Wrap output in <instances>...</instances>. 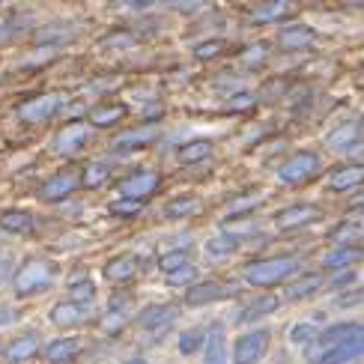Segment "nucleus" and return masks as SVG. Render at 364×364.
Instances as JSON below:
<instances>
[{
	"label": "nucleus",
	"mask_w": 364,
	"mask_h": 364,
	"mask_svg": "<svg viewBox=\"0 0 364 364\" xmlns=\"http://www.w3.org/2000/svg\"><path fill=\"white\" fill-rule=\"evenodd\" d=\"M0 227H4L6 233H30L36 227V218L30 215L27 209H6V212H0Z\"/></svg>",
	"instance_id": "obj_26"
},
{
	"label": "nucleus",
	"mask_w": 364,
	"mask_h": 364,
	"mask_svg": "<svg viewBox=\"0 0 364 364\" xmlns=\"http://www.w3.org/2000/svg\"><path fill=\"white\" fill-rule=\"evenodd\" d=\"M134 272H138V260H134L132 254H119V257H111V260L105 263L102 275L114 284H123V281L134 278Z\"/></svg>",
	"instance_id": "obj_23"
},
{
	"label": "nucleus",
	"mask_w": 364,
	"mask_h": 364,
	"mask_svg": "<svg viewBox=\"0 0 364 364\" xmlns=\"http://www.w3.org/2000/svg\"><path fill=\"white\" fill-rule=\"evenodd\" d=\"M9 323H15V311L6 308V305H0V326H9Z\"/></svg>",
	"instance_id": "obj_46"
},
{
	"label": "nucleus",
	"mask_w": 364,
	"mask_h": 364,
	"mask_svg": "<svg viewBox=\"0 0 364 364\" xmlns=\"http://www.w3.org/2000/svg\"><path fill=\"white\" fill-rule=\"evenodd\" d=\"M361 260H364V248L361 245H338V248H331L323 257V269H328V272L346 269V272H350V266H355Z\"/></svg>",
	"instance_id": "obj_19"
},
{
	"label": "nucleus",
	"mask_w": 364,
	"mask_h": 364,
	"mask_svg": "<svg viewBox=\"0 0 364 364\" xmlns=\"http://www.w3.org/2000/svg\"><path fill=\"white\" fill-rule=\"evenodd\" d=\"M281 308V299L275 296V293H266V296H260V299H254V301H248L245 308L239 311V316H236V323L242 326V323H257V320H263V316H269V314H275Z\"/></svg>",
	"instance_id": "obj_20"
},
{
	"label": "nucleus",
	"mask_w": 364,
	"mask_h": 364,
	"mask_svg": "<svg viewBox=\"0 0 364 364\" xmlns=\"http://www.w3.org/2000/svg\"><path fill=\"white\" fill-rule=\"evenodd\" d=\"M179 316V308L171 305V301H156V305H146L138 316H134V323H138L144 331H153V335H159V331L171 328L176 323Z\"/></svg>",
	"instance_id": "obj_9"
},
{
	"label": "nucleus",
	"mask_w": 364,
	"mask_h": 364,
	"mask_svg": "<svg viewBox=\"0 0 364 364\" xmlns=\"http://www.w3.org/2000/svg\"><path fill=\"white\" fill-rule=\"evenodd\" d=\"M323 218V209L314 206V203H293V206H284L281 212H275V227L284 233L290 230H301V227H311L314 221Z\"/></svg>",
	"instance_id": "obj_8"
},
{
	"label": "nucleus",
	"mask_w": 364,
	"mask_h": 364,
	"mask_svg": "<svg viewBox=\"0 0 364 364\" xmlns=\"http://www.w3.org/2000/svg\"><path fill=\"white\" fill-rule=\"evenodd\" d=\"M269 60V42H254L242 51V63L245 66H263Z\"/></svg>",
	"instance_id": "obj_38"
},
{
	"label": "nucleus",
	"mask_w": 364,
	"mask_h": 364,
	"mask_svg": "<svg viewBox=\"0 0 364 364\" xmlns=\"http://www.w3.org/2000/svg\"><path fill=\"white\" fill-rule=\"evenodd\" d=\"M48 320L57 326V328H78L87 323V311L81 305H75V301H57V305L48 311Z\"/></svg>",
	"instance_id": "obj_17"
},
{
	"label": "nucleus",
	"mask_w": 364,
	"mask_h": 364,
	"mask_svg": "<svg viewBox=\"0 0 364 364\" xmlns=\"http://www.w3.org/2000/svg\"><path fill=\"white\" fill-rule=\"evenodd\" d=\"M358 186H364V164H343V168H338L328 176L331 191H350Z\"/></svg>",
	"instance_id": "obj_22"
},
{
	"label": "nucleus",
	"mask_w": 364,
	"mask_h": 364,
	"mask_svg": "<svg viewBox=\"0 0 364 364\" xmlns=\"http://www.w3.org/2000/svg\"><path fill=\"white\" fill-rule=\"evenodd\" d=\"M316 338H320V331H316L314 323H296L290 328V343H299V346H311Z\"/></svg>",
	"instance_id": "obj_37"
},
{
	"label": "nucleus",
	"mask_w": 364,
	"mask_h": 364,
	"mask_svg": "<svg viewBox=\"0 0 364 364\" xmlns=\"http://www.w3.org/2000/svg\"><path fill=\"white\" fill-rule=\"evenodd\" d=\"M159 126L156 123H144V126H134V129H126L123 134H117L111 149L114 153H138V149H146L149 144L159 141Z\"/></svg>",
	"instance_id": "obj_10"
},
{
	"label": "nucleus",
	"mask_w": 364,
	"mask_h": 364,
	"mask_svg": "<svg viewBox=\"0 0 364 364\" xmlns=\"http://www.w3.org/2000/svg\"><path fill=\"white\" fill-rule=\"evenodd\" d=\"M212 156V141H191V144H186L176 153V159L182 161V164H197V161H206Z\"/></svg>",
	"instance_id": "obj_33"
},
{
	"label": "nucleus",
	"mask_w": 364,
	"mask_h": 364,
	"mask_svg": "<svg viewBox=\"0 0 364 364\" xmlns=\"http://www.w3.org/2000/svg\"><path fill=\"white\" fill-rule=\"evenodd\" d=\"M350 206H353V209H361V206H364V194H361V197H358V200H353V203H350Z\"/></svg>",
	"instance_id": "obj_48"
},
{
	"label": "nucleus",
	"mask_w": 364,
	"mask_h": 364,
	"mask_svg": "<svg viewBox=\"0 0 364 364\" xmlns=\"http://www.w3.org/2000/svg\"><path fill=\"white\" fill-rule=\"evenodd\" d=\"M316 39V30L308 24H287L278 30V45L287 51H301V48H311Z\"/></svg>",
	"instance_id": "obj_14"
},
{
	"label": "nucleus",
	"mask_w": 364,
	"mask_h": 364,
	"mask_svg": "<svg viewBox=\"0 0 364 364\" xmlns=\"http://www.w3.org/2000/svg\"><path fill=\"white\" fill-rule=\"evenodd\" d=\"M126 364H146V361H144V358H141V355H138V358H129V361H126Z\"/></svg>",
	"instance_id": "obj_49"
},
{
	"label": "nucleus",
	"mask_w": 364,
	"mask_h": 364,
	"mask_svg": "<svg viewBox=\"0 0 364 364\" xmlns=\"http://www.w3.org/2000/svg\"><path fill=\"white\" fill-rule=\"evenodd\" d=\"M159 188H161V173L159 171H149V168L134 171V173H129V176H123V179L117 182V194L123 197V200L141 203V206H144L146 197H153Z\"/></svg>",
	"instance_id": "obj_6"
},
{
	"label": "nucleus",
	"mask_w": 364,
	"mask_h": 364,
	"mask_svg": "<svg viewBox=\"0 0 364 364\" xmlns=\"http://www.w3.org/2000/svg\"><path fill=\"white\" fill-rule=\"evenodd\" d=\"M0 260H4V254H0Z\"/></svg>",
	"instance_id": "obj_51"
},
{
	"label": "nucleus",
	"mask_w": 364,
	"mask_h": 364,
	"mask_svg": "<svg viewBox=\"0 0 364 364\" xmlns=\"http://www.w3.org/2000/svg\"><path fill=\"white\" fill-rule=\"evenodd\" d=\"M126 117V108L123 105H96V108H90L87 114V126H96V129H111L117 126L119 119Z\"/></svg>",
	"instance_id": "obj_24"
},
{
	"label": "nucleus",
	"mask_w": 364,
	"mask_h": 364,
	"mask_svg": "<svg viewBox=\"0 0 364 364\" xmlns=\"http://www.w3.org/2000/svg\"><path fill=\"white\" fill-rule=\"evenodd\" d=\"M36 353H39V338L36 335H21V338L9 341V346L4 350V358H6V364H24Z\"/></svg>",
	"instance_id": "obj_21"
},
{
	"label": "nucleus",
	"mask_w": 364,
	"mask_h": 364,
	"mask_svg": "<svg viewBox=\"0 0 364 364\" xmlns=\"http://www.w3.org/2000/svg\"><path fill=\"white\" fill-rule=\"evenodd\" d=\"M197 209H200V200H197L194 194H182V197H173V200L164 206V218L168 221H182V218L194 215Z\"/></svg>",
	"instance_id": "obj_29"
},
{
	"label": "nucleus",
	"mask_w": 364,
	"mask_h": 364,
	"mask_svg": "<svg viewBox=\"0 0 364 364\" xmlns=\"http://www.w3.org/2000/svg\"><path fill=\"white\" fill-rule=\"evenodd\" d=\"M227 296H233V287L230 284H221V281H197L188 287L186 293V305L188 308H203L212 305V301H221Z\"/></svg>",
	"instance_id": "obj_13"
},
{
	"label": "nucleus",
	"mask_w": 364,
	"mask_h": 364,
	"mask_svg": "<svg viewBox=\"0 0 364 364\" xmlns=\"http://www.w3.org/2000/svg\"><path fill=\"white\" fill-rule=\"evenodd\" d=\"M78 186H81L78 173H75V171H60L51 179L42 182L36 197H39V200H45V203H60V200H66V197H72V191Z\"/></svg>",
	"instance_id": "obj_11"
},
{
	"label": "nucleus",
	"mask_w": 364,
	"mask_h": 364,
	"mask_svg": "<svg viewBox=\"0 0 364 364\" xmlns=\"http://www.w3.org/2000/svg\"><path fill=\"white\" fill-rule=\"evenodd\" d=\"M257 233V221H251V218H224V224H221V236H227V239H233V242H239V239H245V236H254Z\"/></svg>",
	"instance_id": "obj_30"
},
{
	"label": "nucleus",
	"mask_w": 364,
	"mask_h": 364,
	"mask_svg": "<svg viewBox=\"0 0 364 364\" xmlns=\"http://www.w3.org/2000/svg\"><path fill=\"white\" fill-rule=\"evenodd\" d=\"M353 144H358V126L355 123H343L338 129H331L323 138V146L335 149V153H343V149H350Z\"/></svg>",
	"instance_id": "obj_25"
},
{
	"label": "nucleus",
	"mask_w": 364,
	"mask_h": 364,
	"mask_svg": "<svg viewBox=\"0 0 364 364\" xmlns=\"http://www.w3.org/2000/svg\"><path fill=\"white\" fill-rule=\"evenodd\" d=\"M290 12H293V4H290V0H272V4L254 6L251 18H254L257 24H269V21H281V18H287Z\"/></svg>",
	"instance_id": "obj_27"
},
{
	"label": "nucleus",
	"mask_w": 364,
	"mask_h": 364,
	"mask_svg": "<svg viewBox=\"0 0 364 364\" xmlns=\"http://www.w3.org/2000/svg\"><path fill=\"white\" fill-rule=\"evenodd\" d=\"M203 338H206V331H200V328H188V331H182L179 341H176L179 353H182V355H194V353L203 346Z\"/></svg>",
	"instance_id": "obj_36"
},
{
	"label": "nucleus",
	"mask_w": 364,
	"mask_h": 364,
	"mask_svg": "<svg viewBox=\"0 0 364 364\" xmlns=\"http://www.w3.org/2000/svg\"><path fill=\"white\" fill-rule=\"evenodd\" d=\"M63 105H66V93H42L18 105V119L27 126H45L63 111Z\"/></svg>",
	"instance_id": "obj_5"
},
{
	"label": "nucleus",
	"mask_w": 364,
	"mask_h": 364,
	"mask_svg": "<svg viewBox=\"0 0 364 364\" xmlns=\"http://www.w3.org/2000/svg\"><path fill=\"white\" fill-rule=\"evenodd\" d=\"M45 361L48 364H72L81 355V341L78 338H57L42 350Z\"/></svg>",
	"instance_id": "obj_18"
},
{
	"label": "nucleus",
	"mask_w": 364,
	"mask_h": 364,
	"mask_svg": "<svg viewBox=\"0 0 364 364\" xmlns=\"http://www.w3.org/2000/svg\"><path fill=\"white\" fill-rule=\"evenodd\" d=\"M236 248H239V242L227 239V236H212V239L206 242V254L212 257V260H224V257L236 254Z\"/></svg>",
	"instance_id": "obj_35"
},
{
	"label": "nucleus",
	"mask_w": 364,
	"mask_h": 364,
	"mask_svg": "<svg viewBox=\"0 0 364 364\" xmlns=\"http://www.w3.org/2000/svg\"><path fill=\"white\" fill-rule=\"evenodd\" d=\"M299 269V260L290 254H278V257H263V260H254L245 266V284L251 287H278L281 281H287Z\"/></svg>",
	"instance_id": "obj_3"
},
{
	"label": "nucleus",
	"mask_w": 364,
	"mask_h": 364,
	"mask_svg": "<svg viewBox=\"0 0 364 364\" xmlns=\"http://www.w3.org/2000/svg\"><path fill=\"white\" fill-rule=\"evenodd\" d=\"M4 278H6V257L0 260V281H4Z\"/></svg>",
	"instance_id": "obj_47"
},
{
	"label": "nucleus",
	"mask_w": 364,
	"mask_h": 364,
	"mask_svg": "<svg viewBox=\"0 0 364 364\" xmlns=\"http://www.w3.org/2000/svg\"><path fill=\"white\" fill-rule=\"evenodd\" d=\"M108 173H111V168H108L105 161H90L87 168L78 173V179H81L84 188H99V186H105V182H108Z\"/></svg>",
	"instance_id": "obj_31"
},
{
	"label": "nucleus",
	"mask_w": 364,
	"mask_h": 364,
	"mask_svg": "<svg viewBox=\"0 0 364 364\" xmlns=\"http://www.w3.org/2000/svg\"><path fill=\"white\" fill-rule=\"evenodd\" d=\"M230 102H233V105H230V111H242V108L248 111V108H254V102H257V99H254L251 93H239V96H233Z\"/></svg>",
	"instance_id": "obj_43"
},
{
	"label": "nucleus",
	"mask_w": 364,
	"mask_h": 364,
	"mask_svg": "<svg viewBox=\"0 0 364 364\" xmlns=\"http://www.w3.org/2000/svg\"><path fill=\"white\" fill-rule=\"evenodd\" d=\"M320 171H323V159L316 153H311V149H299V153H293L278 168V182L281 186H293L296 188V186L311 182Z\"/></svg>",
	"instance_id": "obj_4"
},
{
	"label": "nucleus",
	"mask_w": 364,
	"mask_h": 364,
	"mask_svg": "<svg viewBox=\"0 0 364 364\" xmlns=\"http://www.w3.org/2000/svg\"><path fill=\"white\" fill-rule=\"evenodd\" d=\"M224 51V42L221 39H206V42H197L194 45V57L197 60H212Z\"/></svg>",
	"instance_id": "obj_41"
},
{
	"label": "nucleus",
	"mask_w": 364,
	"mask_h": 364,
	"mask_svg": "<svg viewBox=\"0 0 364 364\" xmlns=\"http://www.w3.org/2000/svg\"><path fill=\"white\" fill-rule=\"evenodd\" d=\"M69 293H72V301L75 305H90V301L96 299V284L93 278L87 275V272H78V275H72L69 278Z\"/></svg>",
	"instance_id": "obj_28"
},
{
	"label": "nucleus",
	"mask_w": 364,
	"mask_h": 364,
	"mask_svg": "<svg viewBox=\"0 0 364 364\" xmlns=\"http://www.w3.org/2000/svg\"><path fill=\"white\" fill-rule=\"evenodd\" d=\"M108 212H111V215H117V218H134V215L141 212V203H132V200H123V197H117V200H111Z\"/></svg>",
	"instance_id": "obj_40"
},
{
	"label": "nucleus",
	"mask_w": 364,
	"mask_h": 364,
	"mask_svg": "<svg viewBox=\"0 0 364 364\" xmlns=\"http://www.w3.org/2000/svg\"><path fill=\"white\" fill-rule=\"evenodd\" d=\"M269 341H272L269 328H254V331L239 335L236 343H233V364H257L266 355Z\"/></svg>",
	"instance_id": "obj_7"
},
{
	"label": "nucleus",
	"mask_w": 364,
	"mask_h": 364,
	"mask_svg": "<svg viewBox=\"0 0 364 364\" xmlns=\"http://www.w3.org/2000/svg\"><path fill=\"white\" fill-rule=\"evenodd\" d=\"M358 129H361V132H364V117H361V126H358Z\"/></svg>",
	"instance_id": "obj_50"
},
{
	"label": "nucleus",
	"mask_w": 364,
	"mask_h": 364,
	"mask_svg": "<svg viewBox=\"0 0 364 364\" xmlns=\"http://www.w3.org/2000/svg\"><path fill=\"white\" fill-rule=\"evenodd\" d=\"M323 284H326V278L320 272H301V275H296L287 284V301H305L316 290H323Z\"/></svg>",
	"instance_id": "obj_16"
},
{
	"label": "nucleus",
	"mask_w": 364,
	"mask_h": 364,
	"mask_svg": "<svg viewBox=\"0 0 364 364\" xmlns=\"http://www.w3.org/2000/svg\"><path fill=\"white\" fill-rule=\"evenodd\" d=\"M90 141V126L87 123H69L51 138V153L57 156H75L81 146Z\"/></svg>",
	"instance_id": "obj_12"
},
{
	"label": "nucleus",
	"mask_w": 364,
	"mask_h": 364,
	"mask_svg": "<svg viewBox=\"0 0 364 364\" xmlns=\"http://www.w3.org/2000/svg\"><path fill=\"white\" fill-rule=\"evenodd\" d=\"M129 308H132V296L129 293H114L111 301H108V316L119 323L129 314Z\"/></svg>",
	"instance_id": "obj_39"
},
{
	"label": "nucleus",
	"mask_w": 364,
	"mask_h": 364,
	"mask_svg": "<svg viewBox=\"0 0 364 364\" xmlns=\"http://www.w3.org/2000/svg\"><path fill=\"white\" fill-rule=\"evenodd\" d=\"M364 358V326L361 323H335L308 346V364H350Z\"/></svg>",
	"instance_id": "obj_1"
},
{
	"label": "nucleus",
	"mask_w": 364,
	"mask_h": 364,
	"mask_svg": "<svg viewBox=\"0 0 364 364\" xmlns=\"http://www.w3.org/2000/svg\"><path fill=\"white\" fill-rule=\"evenodd\" d=\"M191 266V251L188 248H176V251H168L159 257V269L164 272V275H173V272Z\"/></svg>",
	"instance_id": "obj_32"
},
{
	"label": "nucleus",
	"mask_w": 364,
	"mask_h": 364,
	"mask_svg": "<svg viewBox=\"0 0 364 364\" xmlns=\"http://www.w3.org/2000/svg\"><path fill=\"white\" fill-rule=\"evenodd\" d=\"M194 278H197V269H194V266H186V269L173 272V275H168V284H171V287H191Z\"/></svg>",
	"instance_id": "obj_42"
},
{
	"label": "nucleus",
	"mask_w": 364,
	"mask_h": 364,
	"mask_svg": "<svg viewBox=\"0 0 364 364\" xmlns=\"http://www.w3.org/2000/svg\"><path fill=\"white\" fill-rule=\"evenodd\" d=\"M203 364H227V335L221 323H212L203 338Z\"/></svg>",
	"instance_id": "obj_15"
},
{
	"label": "nucleus",
	"mask_w": 364,
	"mask_h": 364,
	"mask_svg": "<svg viewBox=\"0 0 364 364\" xmlns=\"http://www.w3.org/2000/svg\"><path fill=\"white\" fill-rule=\"evenodd\" d=\"M134 42L132 33H126V30H119L117 36H108V39H102V45H123V48H129V45Z\"/></svg>",
	"instance_id": "obj_44"
},
{
	"label": "nucleus",
	"mask_w": 364,
	"mask_h": 364,
	"mask_svg": "<svg viewBox=\"0 0 364 364\" xmlns=\"http://www.w3.org/2000/svg\"><path fill=\"white\" fill-rule=\"evenodd\" d=\"M203 4H194V0H182V4H171V9H176V12H197Z\"/></svg>",
	"instance_id": "obj_45"
},
{
	"label": "nucleus",
	"mask_w": 364,
	"mask_h": 364,
	"mask_svg": "<svg viewBox=\"0 0 364 364\" xmlns=\"http://www.w3.org/2000/svg\"><path fill=\"white\" fill-rule=\"evenodd\" d=\"M364 236V227L361 224H341L338 230H331V242H335V248L338 245H358V239Z\"/></svg>",
	"instance_id": "obj_34"
},
{
	"label": "nucleus",
	"mask_w": 364,
	"mask_h": 364,
	"mask_svg": "<svg viewBox=\"0 0 364 364\" xmlns=\"http://www.w3.org/2000/svg\"><path fill=\"white\" fill-rule=\"evenodd\" d=\"M54 275H57V266L51 260H45V257H27L12 275V293L18 299L39 296L45 290H51Z\"/></svg>",
	"instance_id": "obj_2"
}]
</instances>
